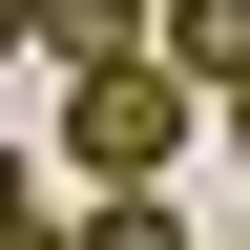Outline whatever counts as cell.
I'll list each match as a JSON object with an SVG mask.
<instances>
[{"instance_id": "6da1fadb", "label": "cell", "mask_w": 250, "mask_h": 250, "mask_svg": "<svg viewBox=\"0 0 250 250\" xmlns=\"http://www.w3.org/2000/svg\"><path fill=\"white\" fill-rule=\"evenodd\" d=\"M208 125H229V104H208L167 42H146V62H83V83H62V146H83V188H167Z\"/></svg>"}, {"instance_id": "7a4b0ae2", "label": "cell", "mask_w": 250, "mask_h": 250, "mask_svg": "<svg viewBox=\"0 0 250 250\" xmlns=\"http://www.w3.org/2000/svg\"><path fill=\"white\" fill-rule=\"evenodd\" d=\"M21 42L83 83V62H146V42H167V0H21Z\"/></svg>"}, {"instance_id": "3957f363", "label": "cell", "mask_w": 250, "mask_h": 250, "mask_svg": "<svg viewBox=\"0 0 250 250\" xmlns=\"http://www.w3.org/2000/svg\"><path fill=\"white\" fill-rule=\"evenodd\" d=\"M167 62L208 83V104H229V83H250V0H167Z\"/></svg>"}, {"instance_id": "277c9868", "label": "cell", "mask_w": 250, "mask_h": 250, "mask_svg": "<svg viewBox=\"0 0 250 250\" xmlns=\"http://www.w3.org/2000/svg\"><path fill=\"white\" fill-rule=\"evenodd\" d=\"M83 250H188V208H167V188H104V208H83Z\"/></svg>"}, {"instance_id": "5b68a950", "label": "cell", "mask_w": 250, "mask_h": 250, "mask_svg": "<svg viewBox=\"0 0 250 250\" xmlns=\"http://www.w3.org/2000/svg\"><path fill=\"white\" fill-rule=\"evenodd\" d=\"M21 250H83V229H62V208H21Z\"/></svg>"}, {"instance_id": "8992f818", "label": "cell", "mask_w": 250, "mask_h": 250, "mask_svg": "<svg viewBox=\"0 0 250 250\" xmlns=\"http://www.w3.org/2000/svg\"><path fill=\"white\" fill-rule=\"evenodd\" d=\"M208 146H229V167H250V83H229V125H208Z\"/></svg>"}]
</instances>
